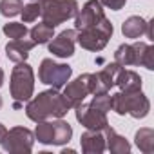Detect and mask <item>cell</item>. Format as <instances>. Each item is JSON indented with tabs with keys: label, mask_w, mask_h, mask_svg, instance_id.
<instances>
[{
	"label": "cell",
	"mask_w": 154,
	"mask_h": 154,
	"mask_svg": "<svg viewBox=\"0 0 154 154\" xmlns=\"http://www.w3.org/2000/svg\"><path fill=\"white\" fill-rule=\"evenodd\" d=\"M103 136H105V149L112 154H129L131 152V143L127 141L125 136H120L111 125H107L103 129Z\"/></svg>",
	"instance_id": "15"
},
{
	"label": "cell",
	"mask_w": 154,
	"mask_h": 154,
	"mask_svg": "<svg viewBox=\"0 0 154 154\" xmlns=\"http://www.w3.org/2000/svg\"><path fill=\"white\" fill-rule=\"evenodd\" d=\"M33 2H36V0H33Z\"/></svg>",
	"instance_id": "32"
},
{
	"label": "cell",
	"mask_w": 154,
	"mask_h": 154,
	"mask_svg": "<svg viewBox=\"0 0 154 154\" xmlns=\"http://www.w3.org/2000/svg\"><path fill=\"white\" fill-rule=\"evenodd\" d=\"M80 145L84 154H102L105 150V136L103 131H85L80 136Z\"/></svg>",
	"instance_id": "13"
},
{
	"label": "cell",
	"mask_w": 154,
	"mask_h": 154,
	"mask_svg": "<svg viewBox=\"0 0 154 154\" xmlns=\"http://www.w3.org/2000/svg\"><path fill=\"white\" fill-rule=\"evenodd\" d=\"M42 22L56 27L69 18H74L80 6L76 0H38Z\"/></svg>",
	"instance_id": "4"
},
{
	"label": "cell",
	"mask_w": 154,
	"mask_h": 154,
	"mask_svg": "<svg viewBox=\"0 0 154 154\" xmlns=\"http://www.w3.org/2000/svg\"><path fill=\"white\" fill-rule=\"evenodd\" d=\"M4 35L11 40H18V38H26L29 35V29L26 27L24 22H8L4 26Z\"/></svg>",
	"instance_id": "24"
},
{
	"label": "cell",
	"mask_w": 154,
	"mask_h": 154,
	"mask_svg": "<svg viewBox=\"0 0 154 154\" xmlns=\"http://www.w3.org/2000/svg\"><path fill=\"white\" fill-rule=\"evenodd\" d=\"M33 143H35V134L27 127L18 125L6 132V138L0 145L11 154H29L33 150Z\"/></svg>",
	"instance_id": "7"
},
{
	"label": "cell",
	"mask_w": 154,
	"mask_h": 154,
	"mask_svg": "<svg viewBox=\"0 0 154 154\" xmlns=\"http://www.w3.org/2000/svg\"><path fill=\"white\" fill-rule=\"evenodd\" d=\"M72 109L71 102L60 93V89H47L38 93L35 98L27 100L26 105V116L31 122H42L49 118H63Z\"/></svg>",
	"instance_id": "1"
},
{
	"label": "cell",
	"mask_w": 154,
	"mask_h": 154,
	"mask_svg": "<svg viewBox=\"0 0 154 154\" xmlns=\"http://www.w3.org/2000/svg\"><path fill=\"white\" fill-rule=\"evenodd\" d=\"M6 132H8V129L4 127V123H0V143L4 141V138H6Z\"/></svg>",
	"instance_id": "29"
},
{
	"label": "cell",
	"mask_w": 154,
	"mask_h": 154,
	"mask_svg": "<svg viewBox=\"0 0 154 154\" xmlns=\"http://www.w3.org/2000/svg\"><path fill=\"white\" fill-rule=\"evenodd\" d=\"M114 62L120 63L122 67H131L136 65V53H134V45L132 44H122L116 53H114Z\"/></svg>",
	"instance_id": "22"
},
{
	"label": "cell",
	"mask_w": 154,
	"mask_h": 154,
	"mask_svg": "<svg viewBox=\"0 0 154 154\" xmlns=\"http://www.w3.org/2000/svg\"><path fill=\"white\" fill-rule=\"evenodd\" d=\"M93 107L103 111V112H109L111 111V94L109 93H102V94H94L93 100L89 102Z\"/></svg>",
	"instance_id": "27"
},
{
	"label": "cell",
	"mask_w": 154,
	"mask_h": 154,
	"mask_svg": "<svg viewBox=\"0 0 154 154\" xmlns=\"http://www.w3.org/2000/svg\"><path fill=\"white\" fill-rule=\"evenodd\" d=\"M134 143L143 154H152L154 152V131L150 127H141L140 131H136Z\"/></svg>",
	"instance_id": "20"
},
{
	"label": "cell",
	"mask_w": 154,
	"mask_h": 154,
	"mask_svg": "<svg viewBox=\"0 0 154 154\" xmlns=\"http://www.w3.org/2000/svg\"><path fill=\"white\" fill-rule=\"evenodd\" d=\"M74 45H76V29H65L47 42L49 53H53L58 58H71L74 54Z\"/></svg>",
	"instance_id": "12"
},
{
	"label": "cell",
	"mask_w": 154,
	"mask_h": 154,
	"mask_svg": "<svg viewBox=\"0 0 154 154\" xmlns=\"http://www.w3.org/2000/svg\"><path fill=\"white\" fill-rule=\"evenodd\" d=\"M62 89H63V96L71 102L72 107L78 105V103H82L91 94V72L80 74L76 80L67 82Z\"/></svg>",
	"instance_id": "11"
},
{
	"label": "cell",
	"mask_w": 154,
	"mask_h": 154,
	"mask_svg": "<svg viewBox=\"0 0 154 154\" xmlns=\"http://www.w3.org/2000/svg\"><path fill=\"white\" fill-rule=\"evenodd\" d=\"M9 93L15 103H22L33 98L35 93V72L27 62H20L13 67L11 80H9Z\"/></svg>",
	"instance_id": "3"
},
{
	"label": "cell",
	"mask_w": 154,
	"mask_h": 154,
	"mask_svg": "<svg viewBox=\"0 0 154 154\" xmlns=\"http://www.w3.org/2000/svg\"><path fill=\"white\" fill-rule=\"evenodd\" d=\"M33 134H35V140H38V143L53 145V122H49V120L36 122V129Z\"/></svg>",
	"instance_id": "23"
},
{
	"label": "cell",
	"mask_w": 154,
	"mask_h": 154,
	"mask_svg": "<svg viewBox=\"0 0 154 154\" xmlns=\"http://www.w3.org/2000/svg\"><path fill=\"white\" fill-rule=\"evenodd\" d=\"M72 138V127L62 120V118H56L53 122V145H65L69 143Z\"/></svg>",
	"instance_id": "19"
},
{
	"label": "cell",
	"mask_w": 154,
	"mask_h": 154,
	"mask_svg": "<svg viewBox=\"0 0 154 154\" xmlns=\"http://www.w3.org/2000/svg\"><path fill=\"white\" fill-rule=\"evenodd\" d=\"M112 33H114V27H112L111 20L105 17L102 22H98L94 26H89V27L76 31V42L87 51L98 53L109 44V38L112 36Z\"/></svg>",
	"instance_id": "5"
},
{
	"label": "cell",
	"mask_w": 154,
	"mask_h": 154,
	"mask_svg": "<svg viewBox=\"0 0 154 154\" xmlns=\"http://www.w3.org/2000/svg\"><path fill=\"white\" fill-rule=\"evenodd\" d=\"M145 27H147V20L134 15L122 24V33L125 38H140L141 35H145Z\"/></svg>",
	"instance_id": "18"
},
{
	"label": "cell",
	"mask_w": 154,
	"mask_h": 154,
	"mask_svg": "<svg viewBox=\"0 0 154 154\" xmlns=\"http://www.w3.org/2000/svg\"><path fill=\"white\" fill-rule=\"evenodd\" d=\"M2 85H4V71L0 69V87H2Z\"/></svg>",
	"instance_id": "30"
},
{
	"label": "cell",
	"mask_w": 154,
	"mask_h": 154,
	"mask_svg": "<svg viewBox=\"0 0 154 154\" xmlns=\"http://www.w3.org/2000/svg\"><path fill=\"white\" fill-rule=\"evenodd\" d=\"M22 8H24L22 0H0V15L2 17L13 18V17L20 15Z\"/></svg>",
	"instance_id": "25"
},
{
	"label": "cell",
	"mask_w": 154,
	"mask_h": 154,
	"mask_svg": "<svg viewBox=\"0 0 154 154\" xmlns=\"http://www.w3.org/2000/svg\"><path fill=\"white\" fill-rule=\"evenodd\" d=\"M20 17H22V22L24 24H31L35 20H38L40 17V4L38 2H29L22 8L20 11Z\"/></svg>",
	"instance_id": "26"
},
{
	"label": "cell",
	"mask_w": 154,
	"mask_h": 154,
	"mask_svg": "<svg viewBox=\"0 0 154 154\" xmlns=\"http://www.w3.org/2000/svg\"><path fill=\"white\" fill-rule=\"evenodd\" d=\"M74 114H76V120L78 123H82L85 129L89 131H103L107 125H109V120H107V112L93 107L91 103H78L74 105Z\"/></svg>",
	"instance_id": "8"
},
{
	"label": "cell",
	"mask_w": 154,
	"mask_h": 154,
	"mask_svg": "<svg viewBox=\"0 0 154 154\" xmlns=\"http://www.w3.org/2000/svg\"><path fill=\"white\" fill-rule=\"evenodd\" d=\"M100 4H102L103 8L111 9V11H120V9L125 8L127 0H100Z\"/></svg>",
	"instance_id": "28"
},
{
	"label": "cell",
	"mask_w": 154,
	"mask_h": 154,
	"mask_svg": "<svg viewBox=\"0 0 154 154\" xmlns=\"http://www.w3.org/2000/svg\"><path fill=\"white\" fill-rule=\"evenodd\" d=\"M29 36L31 40L35 42V45H42V44H47L53 36H54V27L45 24V22H40L36 24L31 31H29Z\"/></svg>",
	"instance_id": "21"
},
{
	"label": "cell",
	"mask_w": 154,
	"mask_h": 154,
	"mask_svg": "<svg viewBox=\"0 0 154 154\" xmlns=\"http://www.w3.org/2000/svg\"><path fill=\"white\" fill-rule=\"evenodd\" d=\"M72 76V67L67 63H58L53 58H44L38 67V80L53 89H62Z\"/></svg>",
	"instance_id": "6"
},
{
	"label": "cell",
	"mask_w": 154,
	"mask_h": 154,
	"mask_svg": "<svg viewBox=\"0 0 154 154\" xmlns=\"http://www.w3.org/2000/svg\"><path fill=\"white\" fill-rule=\"evenodd\" d=\"M35 47V42L33 40H27V38H18V40H11L6 44V54L11 62L15 63H20V62H26L27 56H29V51Z\"/></svg>",
	"instance_id": "14"
},
{
	"label": "cell",
	"mask_w": 154,
	"mask_h": 154,
	"mask_svg": "<svg viewBox=\"0 0 154 154\" xmlns=\"http://www.w3.org/2000/svg\"><path fill=\"white\" fill-rule=\"evenodd\" d=\"M122 65L112 62V63H107L102 71L98 72H91V94H102V93H109L114 85H116V80L122 72Z\"/></svg>",
	"instance_id": "9"
},
{
	"label": "cell",
	"mask_w": 154,
	"mask_h": 154,
	"mask_svg": "<svg viewBox=\"0 0 154 154\" xmlns=\"http://www.w3.org/2000/svg\"><path fill=\"white\" fill-rule=\"evenodd\" d=\"M103 18H105V13H103V6L100 4V0H87L74 17V29L80 31L84 27L102 22Z\"/></svg>",
	"instance_id": "10"
},
{
	"label": "cell",
	"mask_w": 154,
	"mask_h": 154,
	"mask_svg": "<svg viewBox=\"0 0 154 154\" xmlns=\"http://www.w3.org/2000/svg\"><path fill=\"white\" fill-rule=\"evenodd\" d=\"M116 85L120 87V91L123 93H129V91H138L141 89L143 82H141V76L136 72V71H131V69H122L118 80H116Z\"/></svg>",
	"instance_id": "16"
},
{
	"label": "cell",
	"mask_w": 154,
	"mask_h": 154,
	"mask_svg": "<svg viewBox=\"0 0 154 154\" xmlns=\"http://www.w3.org/2000/svg\"><path fill=\"white\" fill-rule=\"evenodd\" d=\"M2 105H4V102H2V96H0V109H2Z\"/></svg>",
	"instance_id": "31"
},
{
	"label": "cell",
	"mask_w": 154,
	"mask_h": 154,
	"mask_svg": "<svg viewBox=\"0 0 154 154\" xmlns=\"http://www.w3.org/2000/svg\"><path fill=\"white\" fill-rule=\"evenodd\" d=\"M134 53H136V65H141L149 71L154 69V45L145 42H134Z\"/></svg>",
	"instance_id": "17"
},
{
	"label": "cell",
	"mask_w": 154,
	"mask_h": 154,
	"mask_svg": "<svg viewBox=\"0 0 154 154\" xmlns=\"http://www.w3.org/2000/svg\"><path fill=\"white\" fill-rule=\"evenodd\" d=\"M111 111H114L120 116L131 114L136 120H141L149 114L150 111V102L143 94L141 89L138 91H129V93H114L111 94Z\"/></svg>",
	"instance_id": "2"
}]
</instances>
